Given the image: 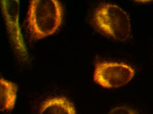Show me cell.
Here are the masks:
<instances>
[{"label":"cell","mask_w":153,"mask_h":114,"mask_svg":"<svg viewBox=\"0 0 153 114\" xmlns=\"http://www.w3.org/2000/svg\"><path fill=\"white\" fill-rule=\"evenodd\" d=\"M1 7L14 51L20 59L25 61L29 54L19 23L20 2L19 0H2Z\"/></svg>","instance_id":"obj_4"},{"label":"cell","mask_w":153,"mask_h":114,"mask_svg":"<svg viewBox=\"0 0 153 114\" xmlns=\"http://www.w3.org/2000/svg\"><path fill=\"white\" fill-rule=\"evenodd\" d=\"M135 74L133 68L127 64L104 61L95 64L93 79L102 88H115L127 84Z\"/></svg>","instance_id":"obj_3"},{"label":"cell","mask_w":153,"mask_h":114,"mask_svg":"<svg viewBox=\"0 0 153 114\" xmlns=\"http://www.w3.org/2000/svg\"><path fill=\"white\" fill-rule=\"evenodd\" d=\"M64 8L58 0H32L28 11L31 38L38 40L56 33L62 24Z\"/></svg>","instance_id":"obj_1"},{"label":"cell","mask_w":153,"mask_h":114,"mask_svg":"<svg viewBox=\"0 0 153 114\" xmlns=\"http://www.w3.org/2000/svg\"><path fill=\"white\" fill-rule=\"evenodd\" d=\"M108 114H137L136 111L130 107L126 106L117 107Z\"/></svg>","instance_id":"obj_7"},{"label":"cell","mask_w":153,"mask_h":114,"mask_svg":"<svg viewBox=\"0 0 153 114\" xmlns=\"http://www.w3.org/2000/svg\"><path fill=\"white\" fill-rule=\"evenodd\" d=\"M39 114H76V112L74 104L68 98L56 97L43 102Z\"/></svg>","instance_id":"obj_5"},{"label":"cell","mask_w":153,"mask_h":114,"mask_svg":"<svg viewBox=\"0 0 153 114\" xmlns=\"http://www.w3.org/2000/svg\"><path fill=\"white\" fill-rule=\"evenodd\" d=\"M93 20L100 30L115 40L124 41L130 36L129 16L116 4L104 3L100 5L94 13Z\"/></svg>","instance_id":"obj_2"},{"label":"cell","mask_w":153,"mask_h":114,"mask_svg":"<svg viewBox=\"0 0 153 114\" xmlns=\"http://www.w3.org/2000/svg\"><path fill=\"white\" fill-rule=\"evenodd\" d=\"M17 85L1 77L0 78V110L2 112L12 111L15 105Z\"/></svg>","instance_id":"obj_6"}]
</instances>
